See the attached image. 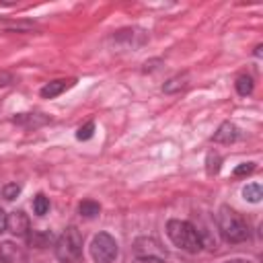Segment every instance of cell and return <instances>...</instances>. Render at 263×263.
Segmentation results:
<instances>
[{"instance_id":"obj_9","label":"cell","mask_w":263,"mask_h":263,"mask_svg":"<svg viewBox=\"0 0 263 263\" xmlns=\"http://www.w3.org/2000/svg\"><path fill=\"white\" fill-rule=\"evenodd\" d=\"M25 238H27V245H29V247L45 249V247H49V242H51V232H45V230H29Z\"/></svg>"},{"instance_id":"obj_20","label":"cell","mask_w":263,"mask_h":263,"mask_svg":"<svg viewBox=\"0 0 263 263\" xmlns=\"http://www.w3.org/2000/svg\"><path fill=\"white\" fill-rule=\"evenodd\" d=\"M222 263H251L249 259H228V261H222Z\"/></svg>"},{"instance_id":"obj_1","label":"cell","mask_w":263,"mask_h":263,"mask_svg":"<svg viewBox=\"0 0 263 263\" xmlns=\"http://www.w3.org/2000/svg\"><path fill=\"white\" fill-rule=\"evenodd\" d=\"M218 228L224 240L228 242H242L249 238V224L242 214L232 210L230 205H222L218 212Z\"/></svg>"},{"instance_id":"obj_5","label":"cell","mask_w":263,"mask_h":263,"mask_svg":"<svg viewBox=\"0 0 263 263\" xmlns=\"http://www.w3.org/2000/svg\"><path fill=\"white\" fill-rule=\"evenodd\" d=\"M6 228L14 234V236H27V232L31 230V222L29 216L23 210H14L6 216Z\"/></svg>"},{"instance_id":"obj_13","label":"cell","mask_w":263,"mask_h":263,"mask_svg":"<svg viewBox=\"0 0 263 263\" xmlns=\"http://www.w3.org/2000/svg\"><path fill=\"white\" fill-rule=\"evenodd\" d=\"M47 210H49V199H47L43 193H37V195L33 197V212H35L37 216H45Z\"/></svg>"},{"instance_id":"obj_19","label":"cell","mask_w":263,"mask_h":263,"mask_svg":"<svg viewBox=\"0 0 263 263\" xmlns=\"http://www.w3.org/2000/svg\"><path fill=\"white\" fill-rule=\"evenodd\" d=\"M6 228V214H4V210L0 208V232Z\"/></svg>"},{"instance_id":"obj_18","label":"cell","mask_w":263,"mask_h":263,"mask_svg":"<svg viewBox=\"0 0 263 263\" xmlns=\"http://www.w3.org/2000/svg\"><path fill=\"white\" fill-rule=\"evenodd\" d=\"M134 263H164V261H162V259H158V257H150V255H146V257L136 259Z\"/></svg>"},{"instance_id":"obj_4","label":"cell","mask_w":263,"mask_h":263,"mask_svg":"<svg viewBox=\"0 0 263 263\" xmlns=\"http://www.w3.org/2000/svg\"><path fill=\"white\" fill-rule=\"evenodd\" d=\"M117 253H119L117 240L109 232H99L92 236L90 257L95 263H113L117 259Z\"/></svg>"},{"instance_id":"obj_14","label":"cell","mask_w":263,"mask_h":263,"mask_svg":"<svg viewBox=\"0 0 263 263\" xmlns=\"http://www.w3.org/2000/svg\"><path fill=\"white\" fill-rule=\"evenodd\" d=\"M220 154L218 152H208V158H205V168H208V175H216L220 171Z\"/></svg>"},{"instance_id":"obj_6","label":"cell","mask_w":263,"mask_h":263,"mask_svg":"<svg viewBox=\"0 0 263 263\" xmlns=\"http://www.w3.org/2000/svg\"><path fill=\"white\" fill-rule=\"evenodd\" d=\"M0 257L4 263H27V253L23 247L14 245L12 240L0 242Z\"/></svg>"},{"instance_id":"obj_16","label":"cell","mask_w":263,"mask_h":263,"mask_svg":"<svg viewBox=\"0 0 263 263\" xmlns=\"http://www.w3.org/2000/svg\"><path fill=\"white\" fill-rule=\"evenodd\" d=\"M255 171V162H240L234 171H232V175L234 177H247V175H251Z\"/></svg>"},{"instance_id":"obj_21","label":"cell","mask_w":263,"mask_h":263,"mask_svg":"<svg viewBox=\"0 0 263 263\" xmlns=\"http://www.w3.org/2000/svg\"><path fill=\"white\" fill-rule=\"evenodd\" d=\"M0 263H4V261H2V257H0Z\"/></svg>"},{"instance_id":"obj_11","label":"cell","mask_w":263,"mask_h":263,"mask_svg":"<svg viewBox=\"0 0 263 263\" xmlns=\"http://www.w3.org/2000/svg\"><path fill=\"white\" fill-rule=\"evenodd\" d=\"M78 212H80V216H84V218H97V216L101 214V205H99L97 201H92V199H84V201H80Z\"/></svg>"},{"instance_id":"obj_7","label":"cell","mask_w":263,"mask_h":263,"mask_svg":"<svg viewBox=\"0 0 263 263\" xmlns=\"http://www.w3.org/2000/svg\"><path fill=\"white\" fill-rule=\"evenodd\" d=\"M238 136H240V129H238L234 123L224 121V123L216 129V134H214V142H218V144H232V142L238 140Z\"/></svg>"},{"instance_id":"obj_10","label":"cell","mask_w":263,"mask_h":263,"mask_svg":"<svg viewBox=\"0 0 263 263\" xmlns=\"http://www.w3.org/2000/svg\"><path fill=\"white\" fill-rule=\"evenodd\" d=\"M242 195H245L247 201H251V203H259L261 197H263V189H261L259 183H249V185L242 187Z\"/></svg>"},{"instance_id":"obj_8","label":"cell","mask_w":263,"mask_h":263,"mask_svg":"<svg viewBox=\"0 0 263 263\" xmlns=\"http://www.w3.org/2000/svg\"><path fill=\"white\" fill-rule=\"evenodd\" d=\"M74 82H76V80H51V82H47V84L39 90V95H41L43 99H55V97L62 95L66 88L74 86Z\"/></svg>"},{"instance_id":"obj_3","label":"cell","mask_w":263,"mask_h":263,"mask_svg":"<svg viewBox=\"0 0 263 263\" xmlns=\"http://www.w3.org/2000/svg\"><path fill=\"white\" fill-rule=\"evenodd\" d=\"M55 257L60 263H82V234L76 226H68L55 240Z\"/></svg>"},{"instance_id":"obj_12","label":"cell","mask_w":263,"mask_h":263,"mask_svg":"<svg viewBox=\"0 0 263 263\" xmlns=\"http://www.w3.org/2000/svg\"><path fill=\"white\" fill-rule=\"evenodd\" d=\"M234 86H236V92H238L240 97H247V95H251V92H253V88H255V84H253V78H251V76H247V74L238 76V78H236V82H234Z\"/></svg>"},{"instance_id":"obj_17","label":"cell","mask_w":263,"mask_h":263,"mask_svg":"<svg viewBox=\"0 0 263 263\" xmlns=\"http://www.w3.org/2000/svg\"><path fill=\"white\" fill-rule=\"evenodd\" d=\"M18 193H21V185H16V183H8V185L2 187V195L6 199H14Z\"/></svg>"},{"instance_id":"obj_15","label":"cell","mask_w":263,"mask_h":263,"mask_svg":"<svg viewBox=\"0 0 263 263\" xmlns=\"http://www.w3.org/2000/svg\"><path fill=\"white\" fill-rule=\"evenodd\" d=\"M92 134H95V123H92V121H88V123H84V125H80V127H78L76 138H78V140H90V138H92Z\"/></svg>"},{"instance_id":"obj_2","label":"cell","mask_w":263,"mask_h":263,"mask_svg":"<svg viewBox=\"0 0 263 263\" xmlns=\"http://www.w3.org/2000/svg\"><path fill=\"white\" fill-rule=\"evenodd\" d=\"M166 234L171 238V242L187 253H199L201 251V236L195 230V226L191 222L185 220H168L166 222Z\"/></svg>"}]
</instances>
